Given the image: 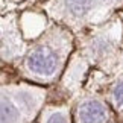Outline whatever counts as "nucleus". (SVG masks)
Here are the masks:
<instances>
[{"instance_id": "obj_1", "label": "nucleus", "mask_w": 123, "mask_h": 123, "mask_svg": "<svg viewBox=\"0 0 123 123\" xmlns=\"http://www.w3.org/2000/svg\"><path fill=\"white\" fill-rule=\"evenodd\" d=\"M56 55L52 52L49 47H40V49L34 50L27 58V65L32 72L41 76H50L56 70Z\"/></svg>"}, {"instance_id": "obj_2", "label": "nucleus", "mask_w": 123, "mask_h": 123, "mask_svg": "<svg viewBox=\"0 0 123 123\" xmlns=\"http://www.w3.org/2000/svg\"><path fill=\"white\" fill-rule=\"evenodd\" d=\"M78 117L81 123H105L106 111L99 102L90 100L79 106Z\"/></svg>"}, {"instance_id": "obj_3", "label": "nucleus", "mask_w": 123, "mask_h": 123, "mask_svg": "<svg viewBox=\"0 0 123 123\" xmlns=\"http://www.w3.org/2000/svg\"><path fill=\"white\" fill-rule=\"evenodd\" d=\"M18 120V111L17 108L6 100L2 102V122L3 123H14Z\"/></svg>"}, {"instance_id": "obj_4", "label": "nucleus", "mask_w": 123, "mask_h": 123, "mask_svg": "<svg viewBox=\"0 0 123 123\" xmlns=\"http://www.w3.org/2000/svg\"><path fill=\"white\" fill-rule=\"evenodd\" d=\"M67 5L70 11L76 15H82L90 9L91 6V0H67Z\"/></svg>"}, {"instance_id": "obj_5", "label": "nucleus", "mask_w": 123, "mask_h": 123, "mask_svg": "<svg viewBox=\"0 0 123 123\" xmlns=\"http://www.w3.org/2000/svg\"><path fill=\"white\" fill-rule=\"evenodd\" d=\"M114 100H116L117 105L123 106V82L119 84L114 90Z\"/></svg>"}, {"instance_id": "obj_6", "label": "nucleus", "mask_w": 123, "mask_h": 123, "mask_svg": "<svg viewBox=\"0 0 123 123\" xmlns=\"http://www.w3.org/2000/svg\"><path fill=\"white\" fill-rule=\"evenodd\" d=\"M47 123H67V120H65V117L62 114H55L50 117Z\"/></svg>"}]
</instances>
